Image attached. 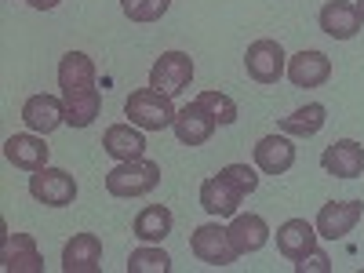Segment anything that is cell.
<instances>
[{"mask_svg":"<svg viewBox=\"0 0 364 273\" xmlns=\"http://www.w3.org/2000/svg\"><path fill=\"white\" fill-rule=\"evenodd\" d=\"M357 11H360V15H364V0H357Z\"/></svg>","mask_w":364,"mask_h":273,"instance_id":"cell-30","label":"cell"},{"mask_svg":"<svg viewBox=\"0 0 364 273\" xmlns=\"http://www.w3.org/2000/svg\"><path fill=\"white\" fill-rule=\"evenodd\" d=\"M245 70L255 84H277L288 70V55H284L281 41H269V37L252 41L245 51Z\"/></svg>","mask_w":364,"mask_h":273,"instance_id":"cell-4","label":"cell"},{"mask_svg":"<svg viewBox=\"0 0 364 273\" xmlns=\"http://www.w3.org/2000/svg\"><path fill=\"white\" fill-rule=\"evenodd\" d=\"M295 273H331V259H328L321 248H314L306 259L295 262Z\"/></svg>","mask_w":364,"mask_h":273,"instance_id":"cell-28","label":"cell"},{"mask_svg":"<svg viewBox=\"0 0 364 273\" xmlns=\"http://www.w3.org/2000/svg\"><path fill=\"white\" fill-rule=\"evenodd\" d=\"M284 77H288L295 87H321V84H328V77H331V58H328L324 51H317V48H306V51H299V55L288 58Z\"/></svg>","mask_w":364,"mask_h":273,"instance_id":"cell-15","label":"cell"},{"mask_svg":"<svg viewBox=\"0 0 364 273\" xmlns=\"http://www.w3.org/2000/svg\"><path fill=\"white\" fill-rule=\"evenodd\" d=\"M364 215V204L360 200H328L321 211H317V237L324 240H343L346 233H353V226L360 223Z\"/></svg>","mask_w":364,"mask_h":273,"instance_id":"cell-9","label":"cell"},{"mask_svg":"<svg viewBox=\"0 0 364 273\" xmlns=\"http://www.w3.org/2000/svg\"><path fill=\"white\" fill-rule=\"evenodd\" d=\"M0 266L4 273H44V255L29 233H8L0 248Z\"/></svg>","mask_w":364,"mask_h":273,"instance_id":"cell-11","label":"cell"},{"mask_svg":"<svg viewBox=\"0 0 364 273\" xmlns=\"http://www.w3.org/2000/svg\"><path fill=\"white\" fill-rule=\"evenodd\" d=\"M245 197L248 193L237 190L223 171L200 182V208L208 211L211 219H233L237 211H240V200H245Z\"/></svg>","mask_w":364,"mask_h":273,"instance_id":"cell-8","label":"cell"},{"mask_svg":"<svg viewBox=\"0 0 364 273\" xmlns=\"http://www.w3.org/2000/svg\"><path fill=\"white\" fill-rule=\"evenodd\" d=\"M324 120H328V109L321 102H306L302 109H295L291 117H281L277 128L284 135H291V139H310V135H317L324 128Z\"/></svg>","mask_w":364,"mask_h":273,"instance_id":"cell-23","label":"cell"},{"mask_svg":"<svg viewBox=\"0 0 364 273\" xmlns=\"http://www.w3.org/2000/svg\"><path fill=\"white\" fill-rule=\"evenodd\" d=\"M66 273H99L102 269V240L95 233H73L63 248Z\"/></svg>","mask_w":364,"mask_h":273,"instance_id":"cell-16","label":"cell"},{"mask_svg":"<svg viewBox=\"0 0 364 273\" xmlns=\"http://www.w3.org/2000/svg\"><path fill=\"white\" fill-rule=\"evenodd\" d=\"M317 22H321V33H328L331 41H353L364 26V15L350 0H328L317 15Z\"/></svg>","mask_w":364,"mask_h":273,"instance_id":"cell-13","label":"cell"},{"mask_svg":"<svg viewBox=\"0 0 364 273\" xmlns=\"http://www.w3.org/2000/svg\"><path fill=\"white\" fill-rule=\"evenodd\" d=\"M226 230H230V240H233L237 255H252V252L269 245V226H266L262 215H255V211H248V215H245V211H237Z\"/></svg>","mask_w":364,"mask_h":273,"instance_id":"cell-20","label":"cell"},{"mask_svg":"<svg viewBox=\"0 0 364 273\" xmlns=\"http://www.w3.org/2000/svg\"><path fill=\"white\" fill-rule=\"evenodd\" d=\"M124 113H128L132 124L142 128V132H164V128L175 124V113L178 109L171 106V95H164V91L139 87V91H132V95H128Z\"/></svg>","mask_w":364,"mask_h":273,"instance_id":"cell-3","label":"cell"},{"mask_svg":"<svg viewBox=\"0 0 364 273\" xmlns=\"http://www.w3.org/2000/svg\"><path fill=\"white\" fill-rule=\"evenodd\" d=\"M314 248H317V226H314V223H306V219H288V223L277 226V252H281L288 262L306 259Z\"/></svg>","mask_w":364,"mask_h":273,"instance_id":"cell-19","label":"cell"},{"mask_svg":"<svg viewBox=\"0 0 364 273\" xmlns=\"http://www.w3.org/2000/svg\"><path fill=\"white\" fill-rule=\"evenodd\" d=\"M321 168L336 178H360L364 175V146L353 142V139L331 142L321 154Z\"/></svg>","mask_w":364,"mask_h":273,"instance_id":"cell-17","label":"cell"},{"mask_svg":"<svg viewBox=\"0 0 364 273\" xmlns=\"http://www.w3.org/2000/svg\"><path fill=\"white\" fill-rule=\"evenodd\" d=\"M193 80V58L186 51H164L154 70H149V87L164 91V95H178V91H186Z\"/></svg>","mask_w":364,"mask_h":273,"instance_id":"cell-7","label":"cell"},{"mask_svg":"<svg viewBox=\"0 0 364 273\" xmlns=\"http://www.w3.org/2000/svg\"><path fill=\"white\" fill-rule=\"evenodd\" d=\"M215 128H219V120L211 117L197 99H193L190 106H182V109L175 113V124H171V132H175V139H178L182 146H204L211 135H215Z\"/></svg>","mask_w":364,"mask_h":273,"instance_id":"cell-12","label":"cell"},{"mask_svg":"<svg viewBox=\"0 0 364 273\" xmlns=\"http://www.w3.org/2000/svg\"><path fill=\"white\" fill-rule=\"evenodd\" d=\"M22 120H26V128L29 132H37V135H51L55 128H63L66 124V102L63 95H29L26 106H22Z\"/></svg>","mask_w":364,"mask_h":273,"instance_id":"cell-10","label":"cell"},{"mask_svg":"<svg viewBox=\"0 0 364 273\" xmlns=\"http://www.w3.org/2000/svg\"><path fill=\"white\" fill-rule=\"evenodd\" d=\"M29 197L48 204V208H66L77 200V178L63 168H37L29 175Z\"/></svg>","mask_w":364,"mask_h":273,"instance_id":"cell-6","label":"cell"},{"mask_svg":"<svg viewBox=\"0 0 364 273\" xmlns=\"http://www.w3.org/2000/svg\"><path fill=\"white\" fill-rule=\"evenodd\" d=\"M102 149L117 164L120 161H139V157H146V135H142V128L132 124V120L128 124H109L102 132Z\"/></svg>","mask_w":364,"mask_h":273,"instance_id":"cell-18","label":"cell"},{"mask_svg":"<svg viewBox=\"0 0 364 273\" xmlns=\"http://www.w3.org/2000/svg\"><path fill=\"white\" fill-rule=\"evenodd\" d=\"M197 102L219 120V124H233L237 120V102L230 99V95H223V91H200L197 95Z\"/></svg>","mask_w":364,"mask_h":273,"instance_id":"cell-26","label":"cell"},{"mask_svg":"<svg viewBox=\"0 0 364 273\" xmlns=\"http://www.w3.org/2000/svg\"><path fill=\"white\" fill-rule=\"evenodd\" d=\"M223 175L233 182L237 190H245V193H255V190H259V168H248V164H226Z\"/></svg>","mask_w":364,"mask_h":273,"instance_id":"cell-27","label":"cell"},{"mask_svg":"<svg viewBox=\"0 0 364 273\" xmlns=\"http://www.w3.org/2000/svg\"><path fill=\"white\" fill-rule=\"evenodd\" d=\"M161 186V164L157 161H120L117 168L106 171V193L120 197V200H132V197H146Z\"/></svg>","mask_w":364,"mask_h":273,"instance_id":"cell-2","label":"cell"},{"mask_svg":"<svg viewBox=\"0 0 364 273\" xmlns=\"http://www.w3.org/2000/svg\"><path fill=\"white\" fill-rule=\"evenodd\" d=\"M190 252L200 259V262H208V266H233L240 255H237V248H233V240H230V230L226 226H219V223H204V226H197L193 233H190Z\"/></svg>","mask_w":364,"mask_h":273,"instance_id":"cell-5","label":"cell"},{"mask_svg":"<svg viewBox=\"0 0 364 273\" xmlns=\"http://www.w3.org/2000/svg\"><path fill=\"white\" fill-rule=\"evenodd\" d=\"M48 154H51V149L44 146V135H37V132H22V135H11V139L4 142L8 164H15V168H22V171L48 168Z\"/></svg>","mask_w":364,"mask_h":273,"instance_id":"cell-21","label":"cell"},{"mask_svg":"<svg viewBox=\"0 0 364 273\" xmlns=\"http://www.w3.org/2000/svg\"><path fill=\"white\" fill-rule=\"evenodd\" d=\"M120 8H124L132 22H157L168 15L171 0H120Z\"/></svg>","mask_w":364,"mask_h":273,"instance_id":"cell-25","label":"cell"},{"mask_svg":"<svg viewBox=\"0 0 364 273\" xmlns=\"http://www.w3.org/2000/svg\"><path fill=\"white\" fill-rule=\"evenodd\" d=\"M58 91L66 102V124L91 128L102 113V91L95 84V63L84 51H70L58 63Z\"/></svg>","mask_w":364,"mask_h":273,"instance_id":"cell-1","label":"cell"},{"mask_svg":"<svg viewBox=\"0 0 364 273\" xmlns=\"http://www.w3.org/2000/svg\"><path fill=\"white\" fill-rule=\"evenodd\" d=\"M58 4H63V0H29V8H37V11H51Z\"/></svg>","mask_w":364,"mask_h":273,"instance_id":"cell-29","label":"cell"},{"mask_svg":"<svg viewBox=\"0 0 364 273\" xmlns=\"http://www.w3.org/2000/svg\"><path fill=\"white\" fill-rule=\"evenodd\" d=\"M168 269H171V255L161 245H142L128 259V273H168Z\"/></svg>","mask_w":364,"mask_h":273,"instance_id":"cell-24","label":"cell"},{"mask_svg":"<svg viewBox=\"0 0 364 273\" xmlns=\"http://www.w3.org/2000/svg\"><path fill=\"white\" fill-rule=\"evenodd\" d=\"M255 168L262 175H288L295 168V142L291 135H262L255 142Z\"/></svg>","mask_w":364,"mask_h":273,"instance_id":"cell-14","label":"cell"},{"mask_svg":"<svg viewBox=\"0 0 364 273\" xmlns=\"http://www.w3.org/2000/svg\"><path fill=\"white\" fill-rule=\"evenodd\" d=\"M171 211L164 204H146L139 215H135V237L142 240V245H161V240L171 233Z\"/></svg>","mask_w":364,"mask_h":273,"instance_id":"cell-22","label":"cell"}]
</instances>
